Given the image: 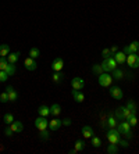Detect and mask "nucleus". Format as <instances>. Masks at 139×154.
Instances as JSON below:
<instances>
[{
    "label": "nucleus",
    "instance_id": "nucleus-1",
    "mask_svg": "<svg viewBox=\"0 0 139 154\" xmlns=\"http://www.w3.org/2000/svg\"><path fill=\"white\" fill-rule=\"evenodd\" d=\"M117 61H115V58L113 56H110V57L104 58L103 60V64H101V68H103V72H110V71H114L117 68Z\"/></svg>",
    "mask_w": 139,
    "mask_h": 154
},
{
    "label": "nucleus",
    "instance_id": "nucleus-2",
    "mask_svg": "<svg viewBox=\"0 0 139 154\" xmlns=\"http://www.w3.org/2000/svg\"><path fill=\"white\" fill-rule=\"evenodd\" d=\"M97 81H99V85L103 86V88H110L111 84H113V77L108 74V72H101L99 78H97Z\"/></svg>",
    "mask_w": 139,
    "mask_h": 154
},
{
    "label": "nucleus",
    "instance_id": "nucleus-3",
    "mask_svg": "<svg viewBox=\"0 0 139 154\" xmlns=\"http://www.w3.org/2000/svg\"><path fill=\"white\" fill-rule=\"evenodd\" d=\"M106 136H107V139L110 143H114V144H118V142H120V136L121 133L117 131V128H110V131H108L107 133H106Z\"/></svg>",
    "mask_w": 139,
    "mask_h": 154
},
{
    "label": "nucleus",
    "instance_id": "nucleus-4",
    "mask_svg": "<svg viewBox=\"0 0 139 154\" xmlns=\"http://www.w3.org/2000/svg\"><path fill=\"white\" fill-rule=\"evenodd\" d=\"M126 64L131 68H138L139 67V56L138 53H131L126 56Z\"/></svg>",
    "mask_w": 139,
    "mask_h": 154
},
{
    "label": "nucleus",
    "instance_id": "nucleus-5",
    "mask_svg": "<svg viewBox=\"0 0 139 154\" xmlns=\"http://www.w3.org/2000/svg\"><path fill=\"white\" fill-rule=\"evenodd\" d=\"M35 126L38 129L39 132L40 131H44V129H47L49 126V121H47V117H40L39 115L36 119H35Z\"/></svg>",
    "mask_w": 139,
    "mask_h": 154
},
{
    "label": "nucleus",
    "instance_id": "nucleus-6",
    "mask_svg": "<svg viewBox=\"0 0 139 154\" xmlns=\"http://www.w3.org/2000/svg\"><path fill=\"white\" fill-rule=\"evenodd\" d=\"M71 86H72V89L74 90H81L83 89V86H85V82H83V79L82 78H72L71 79Z\"/></svg>",
    "mask_w": 139,
    "mask_h": 154
},
{
    "label": "nucleus",
    "instance_id": "nucleus-7",
    "mask_svg": "<svg viewBox=\"0 0 139 154\" xmlns=\"http://www.w3.org/2000/svg\"><path fill=\"white\" fill-rule=\"evenodd\" d=\"M138 50H139V42L136 40V42H132V43H129L128 46H125L122 51L128 56V54H131V53H138Z\"/></svg>",
    "mask_w": 139,
    "mask_h": 154
},
{
    "label": "nucleus",
    "instance_id": "nucleus-8",
    "mask_svg": "<svg viewBox=\"0 0 139 154\" xmlns=\"http://www.w3.org/2000/svg\"><path fill=\"white\" fill-rule=\"evenodd\" d=\"M24 67H25L28 71H35L36 70V67H38L36 60L32 58V57H26L25 60H24Z\"/></svg>",
    "mask_w": 139,
    "mask_h": 154
},
{
    "label": "nucleus",
    "instance_id": "nucleus-9",
    "mask_svg": "<svg viewBox=\"0 0 139 154\" xmlns=\"http://www.w3.org/2000/svg\"><path fill=\"white\" fill-rule=\"evenodd\" d=\"M117 131L120 132L121 135H124L125 132H128L129 129H131V125H129V122L126 121V119H122V122H120V124H117Z\"/></svg>",
    "mask_w": 139,
    "mask_h": 154
},
{
    "label": "nucleus",
    "instance_id": "nucleus-10",
    "mask_svg": "<svg viewBox=\"0 0 139 154\" xmlns=\"http://www.w3.org/2000/svg\"><path fill=\"white\" fill-rule=\"evenodd\" d=\"M51 68L53 71L56 72V71H63L64 68V60L61 57H57L53 60V63H51Z\"/></svg>",
    "mask_w": 139,
    "mask_h": 154
},
{
    "label": "nucleus",
    "instance_id": "nucleus-11",
    "mask_svg": "<svg viewBox=\"0 0 139 154\" xmlns=\"http://www.w3.org/2000/svg\"><path fill=\"white\" fill-rule=\"evenodd\" d=\"M110 95H111V97H114L115 100H121V99L124 97L122 90H121L118 86H111V88H110Z\"/></svg>",
    "mask_w": 139,
    "mask_h": 154
},
{
    "label": "nucleus",
    "instance_id": "nucleus-12",
    "mask_svg": "<svg viewBox=\"0 0 139 154\" xmlns=\"http://www.w3.org/2000/svg\"><path fill=\"white\" fill-rule=\"evenodd\" d=\"M113 57L115 58V61H117V64H118V65L125 64V61H126V54L124 53V51H117V53L114 54Z\"/></svg>",
    "mask_w": 139,
    "mask_h": 154
},
{
    "label": "nucleus",
    "instance_id": "nucleus-13",
    "mask_svg": "<svg viewBox=\"0 0 139 154\" xmlns=\"http://www.w3.org/2000/svg\"><path fill=\"white\" fill-rule=\"evenodd\" d=\"M6 92H7V95H8V102H17V97H18V95H17V92L14 90L13 86H7L6 88Z\"/></svg>",
    "mask_w": 139,
    "mask_h": 154
},
{
    "label": "nucleus",
    "instance_id": "nucleus-14",
    "mask_svg": "<svg viewBox=\"0 0 139 154\" xmlns=\"http://www.w3.org/2000/svg\"><path fill=\"white\" fill-rule=\"evenodd\" d=\"M107 126L108 128H115V126H117V118H115V115H114V113H108Z\"/></svg>",
    "mask_w": 139,
    "mask_h": 154
},
{
    "label": "nucleus",
    "instance_id": "nucleus-15",
    "mask_svg": "<svg viewBox=\"0 0 139 154\" xmlns=\"http://www.w3.org/2000/svg\"><path fill=\"white\" fill-rule=\"evenodd\" d=\"M63 124H61V121L60 119H57V118H54V119H51V121H49V129L50 131H58V128L61 126Z\"/></svg>",
    "mask_w": 139,
    "mask_h": 154
},
{
    "label": "nucleus",
    "instance_id": "nucleus-16",
    "mask_svg": "<svg viewBox=\"0 0 139 154\" xmlns=\"http://www.w3.org/2000/svg\"><path fill=\"white\" fill-rule=\"evenodd\" d=\"M72 99L75 100L76 103H82L85 100V96H83V93L81 90H74L72 89Z\"/></svg>",
    "mask_w": 139,
    "mask_h": 154
},
{
    "label": "nucleus",
    "instance_id": "nucleus-17",
    "mask_svg": "<svg viewBox=\"0 0 139 154\" xmlns=\"http://www.w3.org/2000/svg\"><path fill=\"white\" fill-rule=\"evenodd\" d=\"M10 128L13 129L14 133H19V132H22V129H24V125H22V122L19 121H14L11 125H10Z\"/></svg>",
    "mask_w": 139,
    "mask_h": 154
},
{
    "label": "nucleus",
    "instance_id": "nucleus-18",
    "mask_svg": "<svg viewBox=\"0 0 139 154\" xmlns=\"http://www.w3.org/2000/svg\"><path fill=\"white\" fill-rule=\"evenodd\" d=\"M82 136L85 139H90V137L93 136V129L90 128L89 125H85L82 128Z\"/></svg>",
    "mask_w": 139,
    "mask_h": 154
},
{
    "label": "nucleus",
    "instance_id": "nucleus-19",
    "mask_svg": "<svg viewBox=\"0 0 139 154\" xmlns=\"http://www.w3.org/2000/svg\"><path fill=\"white\" fill-rule=\"evenodd\" d=\"M19 56H21V53H19V51H15V53H11V54H8V56H7V60H8V63H11V64H15V63L18 61Z\"/></svg>",
    "mask_w": 139,
    "mask_h": 154
},
{
    "label": "nucleus",
    "instance_id": "nucleus-20",
    "mask_svg": "<svg viewBox=\"0 0 139 154\" xmlns=\"http://www.w3.org/2000/svg\"><path fill=\"white\" fill-rule=\"evenodd\" d=\"M38 114L40 117H47L50 115V108L47 107V106H40L38 108Z\"/></svg>",
    "mask_w": 139,
    "mask_h": 154
},
{
    "label": "nucleus",
    "instance_id": "nucleus-21",
    "mask_svg": "<svg viewBox=\"0 0 139 154\" xmlns=\"http://www.w3.org/2000/svg\"><path fill=\"white\" fill-rule=\"evenodd\" d=\"M124 77H125V72H124L122 70H120V68H115V70L113 71V78H114V79L121 81Z\"/></svg>",
    "mask_w": 139,
    "mask_h": 154
},
{
    "label": "nucleus",
    "instance_id": "nucleus-22",
    "mask_svg": "<svg viewBox=\"0 0 139 154\" xmlns=\"http://www.w3.org/2000/svg\"><path fill=\"white\" fill-rule=\"evenodd\" d=\"M53 82L54 84H60L61 81H63V78H64V75H63V72L61 71H56L54 74H53Z\"/></svg>",
    "mask_w": 139,
    "mask_h": 154
},
{
    "label": "nucleus",
    "instance_id": "nucleus-23",
    "mask_svg": "<svg viewBox=\"0 0 139 154\" xmlns=\"http://www.w3.org/2000/svg\"><path fill=\"white\" fill-rule=\"evenodd\" d=\"M10 54V46L8 45H0V57H6Z\"/></svg>",
    "mask_w": 139,
    "mask_h": 154
},
{
    "label": "nucleus",
    "instance_id": "nucleus-24",
    "mask_svg": "<svg viewBox=\"0 0 139 154\" xmlns=\"http://www.w3.org/2000/svg\"><path fill=\"white\" fill-rule=\"evenodd\" d=\"M60 113H61V107L58 106V104H53L50 107V114L54 117H58L60 115Z\"/></svg>",
    "mask_w": 139,
    "mask_h": 154
},
{
    "label": "nucleus",
    "instance_id": "nucleus-25",
    "mask_svg": "<svg viewBox=\"0 0 139 154\" xmlns=\"http://www.w3.org/2000/svg\"><path fill=\"white\" fill-rule=\"evenodd\" d=\"M15 71H17V68H15V64H11V63H8V65H7V68H6V72L8 74V77H13L14 74H15Z\"/></svg>",
    "mask_w": 139,
    "mask_h": 154
},
{
    "label": "nucleus",
    "instance_id": "nucleus-26",
    "mask_svg": "<svg viewBox=\"0 0 139 154\" xmlns=\"http://www.w3.org/2000/svg\"><path fill=\"white\" fill-rule=\"evenodd\" d=\"M3 122H4V124H7V125H11V124L14 122V117H13V114H10V113L4 114V117H3Z\"/></svg>",
    "mask_w": 139,
    "mask_h": 154
},
{
    "label": "nucleus",
    "instance_id": "nucleus-27",
    "mask_svg": "<svg viewBox=\"0 0 139 154\" xmlns=\"http://www.w3.org/2000/svg\"><path fill=\"white\" fill-rule=\"evenodd\" d=\"M132 115H135V114H133L129 108H126V107H124V108H122V117H124V119H126V121H128V119H129Z\"/></svg>",
    "mask_w": 139,
    "mask_h": 154
},
{
    "label": "nucleus",
    "instance_id": "nucleus-28",
    "mask_svg": "<svg viewBox=\"0 0 139 154\" xmlns=\"http://www.w3.org/2000/svg\"><path fill=\"white\" fill-rule=\"evenodd\" d=\"M90 139H92V146H93V147H100L101 146V139L100 137H97V136L93 135Z\"/></svg>",
    "mask_w": 139,
    "mask_h": 154
},
{
    "label": "nucleus",
    "instance_id": "nucleus-29",
    "mask_svg": "<svg viewBox=\"0 0 139 154\" xmlns=\"http://www.w3.org/2000/svg\"><path fill=\"white\" fill-rule=\"evenodd\" d=\"M83 147H85V143H83L82 140H76V142H75V146H74V150H75L76 153H79L81 150H83Z\"/></svg>",
    "mask_w": 139,
    "mask_h": 154
},
{
    "label": "nucleus",
    "instance_id": "nucleus-30",
    "mask_svg": "<svg viewBox=\"0 0 139 154\" xmlns=\"http://www.w3.org/2000/svg\"><path fill=\"white\" fill-rule=\"evenodd\" d=\"M107 153H110V154L118 153V147H117V144H114V143H110V144H108V147H107Z\"/></svg>",
    "mask_w": 139,
    "mask_h": 154
},
{
    "label": "nucleus",
    "instance_id": "nucleus-31",
    "mask_svg": "<svg viewBox=\"0 0 139 154\" xmlns=\"http://www.w3.org/2000/svg\"><path fill=\"white\" fill-rule=\"evenodd\" d=\"M7 65H8V60H7L6 57H0V70L6 71Z\"/></svg>",
    "mask_w": 139,
    "mask_h": 154
},
{
    "label": "nucleus",
    "instance_id": "nucleus-32",
    "mask_svg": "<svg viewBox=\"0 0 139 154\" xmlns=\"http://www.w3.org/2000/svg\"><path fill=\"white\" fill-rule=\"evenodd\" d=\"M39 54H40V51L36 47H32L31 50H29V57H32V58H38Z\"/></svg>",
    "mask_w": 139,
    "mask_h": 154
},
{
    "label": "nucleus",
    "instance_id": "nucleus-33",
    "mask_svg": "<svg viewBox=\"0 0 139 154\" xmlns=\"http://www.w3.org/2000/svg\"><path fill=\"white\" fill-rule=\"evenodd\" d=\"M92 72H93V74H96V75H100L101 72H103V68H101V65H99V64L92 65Z\"/></svg>",
    "mask_w": 139,
    "mask_h": 154
},
{
    "label": "nucleus",
    "instance_id": "nucleus-34",
    "mask_svg": "<svg viewBox=\"0 0 139 154\" xmlns=\"http://www.w3.org/2000/svg\"><path fill=\"white\" fill-rule=\"evenodd\" d=\"M122 108H124V107H118V108L114 111V115H115V118H117V119H121V121L124 119V117H122Z\"/></svg>",
    "mask_w": 139,
    "mask_h": 154
},
{
    "label": "nucleus",
    "instance_id": "nucleus-35",
    "mask_svg": "<svg viewBox=\"0 0 139 154\" xmlns=\"http://www.w3.org/2000/svg\"><path fill=\"white\" fill-rule=\"evenodd\" d=\"M126 108H129L133 113V114L136 115V106H135V103H133L132 100H129V102L126 103Z\"/></svg>",
    "mask_w": 139,
    "mask_h": 154
},
{
    "label": "nucleus",
    "instance_id": "nucleus-36",
    "mask_svg": "<svg viewBox=\"0 0 139 154\" xmlns=\"http://www.w3.org/2000/svg\"><path fill=\"white\" fill-rule=\"evenodd\" d=\"M7 79H8V74H7L6 71L0 70V82H6Z\"/></svg>",
    "mask_w": 139,
    "mask_h": 154
},
{
    "label": "nucleus",
    "instance_id": "nucleus-37",
    "mask_svg": "<svg viewBox=\"0 0 139 154\" xmlns=\"http://www.w3.org/2000/svg\"><path fill=\"white\" fill-rule=\"evenodd\" d=\"M0 102L1 103H8V95H7L6 90H4L3 93H0Z\"/></svg>",
    "mask_w": 139,
    "mask_h": 154
},
{
    "label": "nucleus",
    "instance_id": "nucleus-38",
    "mask_svg": "<svg viewBox=\"0 0 139 154\" xmlns=\"http://www.w3.org/2000/svg\"><path fill=\"white\" fill-rule=\"evenodd\" d=\"M40 137H42L43 140H47V139L50 137V133L47 132V129H44V131H40Z\"/></svg>",
    "mask_w": 139,
    "mask_h": 154
},
{
    "label": "nucleus",
    "instance_id": "nucleus-39",
    "mask_svg": "<svg viewBox=\"0 0 139 154\" xmlns=\"http://www.w3.org/2000/svg\"><path fill=\"white\" fill-rule=\"evenodd\" d=\"M128 122H129L131 126H136V124H138V118H136V115H132L129 119H128Z\"/></svg>",
    "mask_w": 139,
    "mask_h": 154
},
{
    "label": "nucleus",
    "instance_id": "nucleus-40",
    "mask_svg": "<svg viewBox=\"0 0 139 154\" xmlns=\"http://www.w3.org/2000/svg\"><path fill=\"white\" fill-rule=\"evenodd\" d=\"M101 56H103V58H107L111 56V51H110V49H103L101 50Z\"/></svg>",
    "mask_w": 139,
    "mask_h": 154
},
{
    "label": "nucleus",
    "instance_id": "nucleus-41",
    "mask_svg": "<svg viewBox=\"0 0 139 154\" xmlns=\"http://www.w3.org/2000/svg\"><path fill=\"white\" fill-rule=\"evenodd\" d=\"M13 133H14V132H13V129L10 128V125H8V126H7V128L4 129V135L10 137V136H13Z\"/></svg>",
    "mask_w": 139,
    "mask_h": 154
},
{
    "label": "nucleus",
    "instance_id": "nucleus-42",
    "mask_svg": "<svg viewBox=\"0 0 139 154\" xmlns=\"http://www.w3.org/2000/svg\"><path fill=\"white\" fill-rule=\"evenodd\" d=\"M124 135H125V137H128V139H131V137L133 136V132L131 131V129H129V131H128V132H125Z\"/></svg>",
    "mask_w": 139,
    "mask_h": 154
},
{
    "label": "nucleus",
    "instance_id": "nucleus-43",
    "mask_svg": "<svg viewBox=\"0 0 139 154\" xmlns=\"http://www.w3.org/2000/svg\"><path fill=\"white\" fill-rule=\"evenodd\" d=\"M110 51H111V56H114V54L118 51V47H117V46H113V47L110 49Z\"/></svg>",
    "mask_w": 139,
    "mask_h": 154
},
{
    "label": "nucleus",
    "instance_id": "nucleus-44",
    "mask_svg": "<svg viewBox=\"0 0 139 154\" xmlns=\"http://www.w3.org/2000/svg\"><path fill=\"white\" fill-rule=\"evenodd\" d=\"M118 143L121 144V147H128V142H126V140H121V139H120Z\"/></svg>",
    "mask_w": 139,
    "mask_h": 154
},
{
    "label": "nucleus",
    "instance_id": "nucleus-45",
    "mask_svg": "<svg viewBox=\"0 0 139 154\" xmlns=\"http://www.w3.org/2000/svg\"><path fill=\"white\" fill-rule=\"evenodd\" d=\"M61 124H63V125H65V126H68V125H71V119H70V118H67V119L61 121Z\"/></svg>",
    "mask_w": 139,
    "mask_h": 154
},
{
    "label": "nucleus",
    "instance_id": "nucleus-46",
    "mask_svg": "<svg viewBox=\"0 0 139 154\" xmlns=\"http://www.w3.org/2000/svg\"><path fill=\"white\" fill-rule=\"evenodd\" d=\"M138 56H139V50H138Z\"/></svg>",
    "mask_w": 139,
    "mask_h": 154
}]
</instances>
